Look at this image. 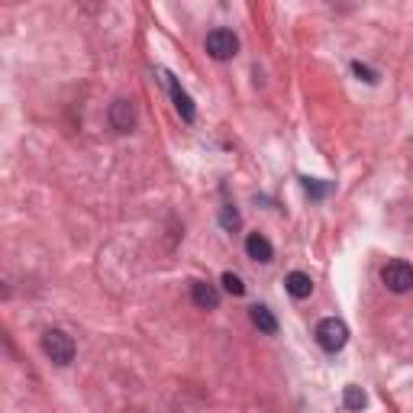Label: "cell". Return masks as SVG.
I'll list each match as a JSON object with an SVG mask.
<instances>
[{
    "mask_svg": "<svg viewBox=\"0 0 413 413\" xmlns=\"http://www.w3.org/2000/svg\"><path fill=\"white\" fill-rule=\"evenodd\" d=\"M206 52L216 58V62H226L239 52V39L232 29H214L206 32Z\"/></svg>",
    "mask_w": 413,
    "mask_h": 413,
    "instance_id": "4",
    "label": "cell"
},
{
    "mask_svg": "<svg viewBox=\"0 0 413 413\" xmlns=\"http://www.w3.org/2000/svg\"><path fill=\"white\" fill-rule=\"evenodd\" d=\"M365 391L355 388V384H349V388L342 391V404H346V410H362L365 407Z\"/></svg>",
    "mask_w": 413,
    "mask_h": 413,
    "instance_id": "11",
    "label": "cell"
},
{
    "mask_svg": "<svg viewBox=\"0 0 413 413\" xmlns=\"http://www.w3.org/2000/svg\"><path fill=\"white\" fill-rule=\"evenodd\" d=\"M246 252L252 262H271L275 258V249H271V242L262 236V232H249L246 236Z\"/></svg>",
    "mask_w": 413,
    "mask_h": 413,
    "instance_id": "8",
    "label": "cell"
},
{
    "mask_svg": "<svg viewBox=\"0 0 413 413\" xmlns=\"http://www.w3.org/2000/svg\"><path fill=\"white\" fill-rule=\"evenodd\" d=\"M220 223H223V226H226V230H236V226H239V214H236V210H232V206H223Z\"/></svg>",
    "mask_w": 413,
    "mask_h": 413,
    "instance_id": "13",
    "label": "cell"
},
{
    "mask_svg": "<svg viewBox=\"0 0 413 413\" xmlns=\"http://www.w3.org/2000/svg\"><path fill=\"white\" fill-rule=\"evenodd\" d=\"M317 342L326 352H339L346 342H349V326L336 317H326L317 323Z\"/></svg>",
    "mask_w": 413,
    "mask_h": 413,
    "instance_id": "1",
    "label": "cell"
},
{
    "mask_svg": "<svg viewBox=\"0 0 413 413\" xmlns=\"http://www.w3.org/2000/svg\"><path fill=\"white\" fill-rule=\"evenodd\" d=\"M110 123H113V129H119V133H129V129L136 126V107H133V100H113Z\"/></svg>",
    "mask_w": 413,
    "mask_h": 413,
    "instance_id": "5",
    "label": "cell"
},
{
    "mask_svg": "<svg viewBox=\"0 0 413 413\" xmlns=\"http://www.w3.org/2000/svg\"><path fill=\"white\" fill-rule=\"evenodd\" d=\"M165 81H168V88H171V100H175V110L181 113L184 123H191V119L197 117V110H194V100L188 97V91H181V84H178L171 74H165Z\"/></svg>",
    "mask_w": 413,
    "mask_h": 413,
    "instance_id": "6",
    "label": "cell"
},
{
    "mask_svg": "<svg viewBox=\"0 0 413 413\" xmlns=\"http://www.w3.org/2000/svg\"><path fill=\"white\" fill-rule=\"evenodd\" d=\"M249 317H252V323L258 326V333H265V336L278 333V320H275V313H271L268 307H262V303H255V307L249 310Z\"/></svg>",
    "mask_w": 413,
    "mask_h": 413,
    "instance_id": "10",
    "label": "cell"
},
{
    "mask_svg": "<svg viewBox=\"0 0 413 413\" xmlns=\"http://www.w3.org/2000/svg\"><path fill=\"white\" fill-rule=\"evenodd\" d=\"M284 287H287V294L297 297V301L313 294V281H310V275H303V271H291L284 278Z\"/></svg>",
    "mask_w": 413,
    "mask_h": 413,
    "instance_id": "9",
    "label": "cell"
},
{
    "mask_svg": "<svg viewBox=\"0 0 413 413\" xmlns=\"http://www.w3.org/2000/svg\"><path fill=\"white\" fill-rule=\"evenodd\" d=\"M42 349H46V355L55 362V365H72L74 358V342L68 333H62V329H48L46 336H42Z\"/></svg>",
    "mask_w": 413,
    "mask_h": 413,
    "instance_id": "2",
    "label": "cell"
},
{
    "mask_svg": "<svg viewBox=\"0 0 413 413\" xmlns=\"http://www.w3.org/2000/svg\"><path fill=\"white\" fill-rule=\"evenodd\" d=\"M303 191H307L310 197H323L329 188H326V184H320V181H310V178H303Z\"/></svg>",
    "mask_w": 413,
    "mask_h": 413,
    "instance_id": "14",
    "label": "cell"
},
{
    "mask_svg": "<svg viewBox=\"0 0 413 413\" xmlns=\"http://www.w3.org/2000/svg\"><path fill=\"white\" fill-rule=\"evenodd\" d=\"M381 281L394 294H407V291H413V268L407 262H400V258H394V262L384 265Z\"/></svg>",
    "mask_w": 413,
    "mask_h": 413,
    "instance_id": "3",
    "label": "cell"
},
{
    "mask_svg": "<svg viewBox=\"0 0 413 413\" xmlns=\"http://www.w3.org/2000/svg\"><path fill=\"white\" fill-rule=\"evenodd\" d=\"M191 301L197 303L200 310H216V307H220V291H216V284L194 281V284H191Z\"/></svg>",
    "mask_w": 413,
    "mask_h": 413,
    "instance_id": "7",
    "label": "cell"
},
{
    "mask_svg": "<svg viewBox=\"0 0 413 413\" xmlns=\"http://www.w3.org/2000/svg\"><path fill=\"white\" fill-rule=\"evenodd\" d=\"M352 72H355L362 81H368V84H374V81H378V74H374L372 68H365V65H362V62H352Z\"/></svg>",
    "mask_w": 413,
    "mask_h": 413,
    "instance_id": "15",
    "label": "cell"
},
{
    "mask_svg": "<svg viewBox=\"0 0 413 413\" xmlns=\"http://www.w3.org/2000/svg\"><path fill=\"white\" fill-rule=\"evenodd\" d=\"M223 291H226V294H232V297H242V294H246V284H242V278H239V275L226 271V275H223Z\"/></svg>",
    "mask_w": 413,
    "mask_h": 413,
    "instance_id": "12",
    "label": "cell"
}]
</instances>
